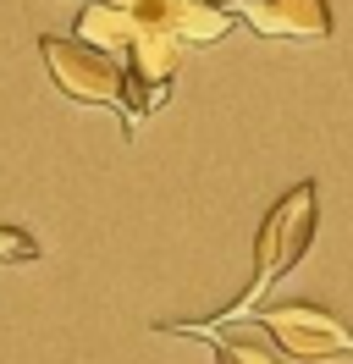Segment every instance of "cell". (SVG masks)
<instances>
[{
  "instance_id": "8",
  "label": "cell",
  "mask_w": 353,
  "mask_h": 364,
  "mask_svg": "<svg viewBox=\"0 0 353 364\" xmlns=\"http://www.w3.org/2000/svg\"><path fill=\"white\" fill-rule=\"evenodd\" d=\"M216 364H282V359L254 337V326H238V331L216 337Z\"/></svg>"
},
{
  "instance_id": "4",
  "label": "cell",
  "mask_w": 353,
  "mask_h": 364,
  "mask_svg": "<svg viewBox=\"0 0 353 364\" xmlns=\"http://www.w3.org/2000/svg\"><path fill=\"white\" fill-rule=\"evenodd\" d=\"M39 55L66 100H78V105H116L122 111V61L116 55H100V50L78 45V39H61V33H44Z\"/></svg>"
},
{
  "instance_id": "6",
  "label": "cell",
  "mask_w": 353,
  "mask_h": 364,
  "mask_svg": "<svg viewBox=\"0 0 353 364\" xmlns=\"http://www.w3.org/2000/svg\"><path fill=\"white\" fill-rule=\"evenodd\" d=\"M154 17L176 33V45H221L232 33V6H210V0H188V6H154Z\"/></svg>"
},
{
  "instance_id": "5",
  "label": "cell",
  "mask_w": 353,
  "mask_h": 364,
  "mask_svg": "<svg viewBox=\"0 0 353 364\" xmlns=\"http://www.w3.org/2000/svg\"><path fill=\"white\" fill-rule=\"evenodd\" d=\"M232 17L265 39H304V45H320L337 28L326 0H232Z\"/></svg>"
},
{
  "instance_id": "10",
  "label": "cell",
  "mask_w": 353,
  "mask_h": 364,
  "mask_svg": "<svg viewBox=\"0 0 353 364\" xmlns=\"http://www.w3.org/2000/svg\"><path fill=\"white\" fill-rule=\"evenodd\" d=\"M105 6H116V11H132V17H149L154 0H105Z\"/></svg>"
},
{
  "instance_id": "2",
  "label": "cell",
  "mask_w": 353,
  "mask_h": 364,
  "mask_svg": "<svg viewBox=\"0 0 353 364\" xmlns=\"http://www.w3.org/2000/svg\"><path fill=\"white\" fill-rule=\"evenodd\" d=\"M127 67H122V133L132 138V127L144 122L149 111L166 105V94L176 83V61H182V45L176 33L160 17H138L132 23V39H127Z\"/></svg>"
},
{
  "instance_id": "7",
  "label": "cell",
  "mask_w": 353,
  "mask_h": 364,
  "mask_svg": "<svg viewBox=\"0 0 353 364\" xmlns=\"http://www.w3.org/2000/svg\"><path fill=\"white\" fill-rule=\"evenodd\" d=\"M132 11H116V6H105V0H88L83 11H78V28H72V39L88 50H100V55H122L132 39Z\"/></svg>"
},
{
  "instance_id": "1",
  "label": "cell",
  "mask_w": 353,
  "mask_h": 364,
  "mask_svg": "<svg viewBox=\"0 0 353 364\" xmlns=\"http://www.w3.org/2000/svg\"><path fill=\"white\" fill-rule=\"evenodd\" d=\"M315 221H320V188H315V182H293L282 199L270 205V215L260 221V237H254V276H248V287L238 293V304L221 309V320L248 315V309L265 298V287H276V282L304 259L309 243H315Z\"/></svg>"
},
{
  "instance_id": "11",
  "label": "cell",
  "mask_w": 353,
  "mask_h": 364,
  "mask_svg": "<svg viewBox=\"0 0 353 364\" xmlns=\"http://www.w3.org/2000/svg\"><path fill=\"white\" fill-rule=\"evenodd\" d=\"M154 6H188V0H154Z\"/></svg>"
},
{
  "instance_id": "3",
  "label": "cell",
  "mask_w": 353,
  "mask_h": 364,
  "mask_svg": "<svg viewBox=\"0 0 353 364\" xmlns=\"http://www.w3.org/2000/svg\"><path fill=\"white\" fill-rule=\"evenodd\" d=\"M254 331H270V342L282 353H293L304 364L353 359V331L320 304H270V309H260Z\"/></svg>"
},
{
  "instance_id": "9",
  "label": "cell",
  "mask_w": 353,
  "mask_h": 364,
  "mask_svg": "<svg viewBox=\"0 0 353 364\" xmlns=\"http://www.w3.org/2000/svg\"><path fill=\"white\" fill-rule=\"evenodd\" d=\"M39 259V237L22 227H0V265H33Z\"/></svg>"
}]
</instances>
